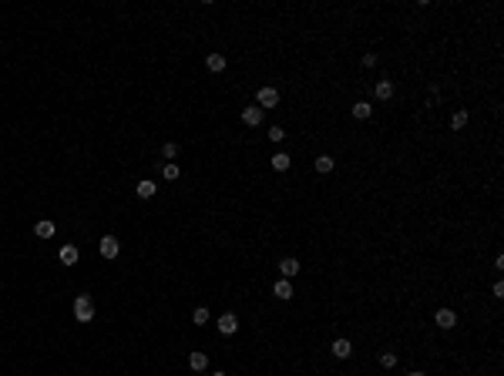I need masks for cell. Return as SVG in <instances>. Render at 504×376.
Masks as SVG:
<instances>
[{
    "label": "cell",
    "mask_w": 504,
    "mask_h": 376,
    "mask_svg": "<svg viewBox=\"0 0 504 376\" xmlns=\"http://www.w3.org/2000/svg\"><path fill=\"white\" fill-rule=\"evenodd\" d=\"M74 316H77V322H91L94 319V302H91V296H77V299H74Z\"/></svg>",
    "instance_id": "1"
},
{
    "label": "cell",
    "mask_w": 504,
    "mask_h": 376,
    "mask_svg": "<svg viewBox=\"0 0 504 376\" xmlns=\"http://www.w3.org/2000/svg\"><path fill=\"white\" fill-rule=\"evenodd\" d=\"M256 101H259V108H276L279 104V91L276 88H259Z\"/></svg>",
    "instance_id": "2"
},
{
    "label": "cell",
    "mask_w": 504,
    "mask_h": 376,
    "mask_svg": "<svg viewBox=\"0 0 504 376\" xmlns=\"http://www.w3.org/2000/svg\"><path fill=\"white\" fill-rule=\"evenodd\" d=\"M215 326H219V333H225V336H232V333H235V329H239V319H235V316H232V313H222V316H219V322H215Z\"/></svg>",
    "instance_id": "3"
},
{
    "label": "cell",
    "mask_w": 504,
    "mask_h": 376,
    "mask_svg": "<svg viewBox=\"0 0 504 376\" xmlns=\"http://www.w3.org/2000/svg\"><path fill=\"white\" fill-rule=\"evenodd\" d=\"M98 249H101V255H104V259H114V255H118V249H121V245H118V239H114V235H104V239H101V245H98Z\"/></svg>",
    "instance_id": "4"
},
{
    "label": "cell",
    "mask_w": 504,
    "mask_h": 376,
    "mask_svg": "<svg viewBox=\"0 0 504 376\" xmlns=\"http://www.w3.org/2000/svg\"><path fill=\"white\" fill-rule=\"evenodd\" d=\"M434 322H437L440 329H454V326H457V316H454L450 309H440V313L434 316Z\"/></svg>",
    "instance_id": "5"
},
{
    "label": "cell",
    "mask_w": 504,
    "mask_h": 376,
    "mask_svg": "<svg viewBox=\"0 0 504 376\" xmlns=\"http://www.w3.org/2000/svg\"><path fill=\"white\" fill-rule=\"evenodd\" d=\"M350 353H353L350 339H336V343H333V356L336 359H350Z\"/></svg>",
    "instance_id": "6"
},
{
    "label": "cell",
    "mask_w": 504,
    "mask_h": 376,
    "mask_svg": "<svg viewBox=\"0 0 504 376\" xmlns=\"http://www.w3.org/2000/svg\"><path fill=\"white\" fill-rule=\"evenodd\" d=\"M205 67L212 71V74H222V71H225V57L222 54H208L205 57Z\"/></svg>",
    "instance_id": "7"
},
{
    "label": "cell",
    "mask_w": 504,
    "mask_h": 376,
    "mask_svg": "<svg viewBox=\"0 0 504 376\" xmlns=\"http://www.w3.org/2000/svg\"><path fill=\"white\" fill-rule=\"evenodd\" d=\"M242 121L249 125V128L262 125V108H245V111H242Z\"/></svg>",
    "instance_id": "8"
},
{
    "label": "cell",
    "mask_w": 504,
    "mask_h": 376,
    "mask_svg": "<svg viewBox=\"0 0 504 376\" xmlns=\"http://www.w3.org/2000/svg\"><path fill=\"white\" fill-rule=\"evenodd\" d=\"M272 292H276V299H293V285H289V279H279L276 285H272Z\"/></svg>",
    "instance_id": "9"
},
{
    "label": "cell",
    "mask_w": 504,
    "mask_h": 376,
    "mask_svg": "<svg viewBox=\"0 0 504 376\" xmlns=\"http://www.w3.org/2000/svg\"><path fill=\"white\" fill-rule=\"evenodd\" d=\"M279 272H282V279H293V276L299 272V262H296V259H282V262H279Z\"/></svg>",
    "instance_id": "10"
},
{
    "label": "cell",
    "mask_w": 504,
    "mask_h": 376,
    "mask_svg": "<svg viewBox=\"0 0 504 376\" xmlns=\"http://www.w3.org/2000/svg\"><path fill=\"white\" fill-rule=\"evenodd\" d=\"M188 366H192L195 373H202V370L208 366V356L205 353H192V356H188Z\"/></svg>",
    "instance_id": "11"
},
{
    "label": "cell",
    "mask_w": 504,
    "mask_h": 376,
    "mask_svg": "<svg viewBox=\"0 0 504 376\" xmlns=\"http://www.w3.org/2000/svg\"><path fill=\"white\" fill-rule=\"evenodd\" d=\"M134 191H138V198H151V195H155V191H158V185H155V182H148V178H145V182H138V188H134Z\"/></svg>",
    "instance_id": "12"
},
{
    "label": "cell",
    "mask_w": 504,
    "mask_h": 376,
    "mask_svg": "<svg viewBox=\"0 0 504 376\" xmlns=\"http://www.w3.org/2000/svg\"><path fill=\"white\" fill-rule=\"evenodd\" d=\"M376 97H380V101H390V97H393V84H390V81H376Z\"/></svg>",
    "instance_id": "13"
},
{
    "label": "cell",
    "mask_w": 504,
    "mask_h": 376,
    "mask_svg": "<svg viewBox=\"0 0 504 376\" xmlns=\"http://www.w3.org/2000/svg\"><path fill=\"white\" fill-rule=\"evenodd\" d=\"M313 168H316L319 175H326V171H333V158H330V155H319L316 161H313Z\"/></svg>",
    "instance_id": "14"
},
{
    "label": "cell",
    "mask_w": 504,
    "mask_h": 376,
    "mask_svg": "<svg viewBox=\"0 0 504 376\" xmlns=\"http://www.w3.org/2000/svg\"><path fill=\"white\" fill-rule=\"evenodd\" d=\"M370 114H373V108H370L367 101H356V104H353V118H360V121H367Z\"/></svg>",
    "instance_id": "15"
},
{
    "label": "cell",
    "mask_w": 504,
    "mask_h": 376,
    "mask_svg": "<svg viewBox=\"0 0 504 376\" xmlns=\"http://www.w3.org/2000/svg\"><path fill=\"white\" fill-rule=\"evenodd\" d=\"M34 232H37V239H51V235H54V222H47V219H44V222H37V225H34Z\"/></svg>",
    "instance_id": "16"
},
{
    "label": "cell",
    "mask_w": 504,
    "mask_h": 376,
    "mask_svg": "<svg viewBox=\"0 0 504 376\" xmlns=\"http://www.w3.org/2000/svg\"><path fill=\"white\" fill-rule=\"evenodd\" d=\"M61 262H64V265H74L77 262V249H74V245H64V249H61Z\"/></svg>",
    "instance_id": "17"
},
{
    "label": "cell",
    "mask_w": 504,
    "mask_h": 376,
    "mask_svg": "<svg viewBox=\"0 0 504 376\" xmlns=\"http://www.w3.org/2000/svg\"><path fill=\"white\" fill-rule=\"evenodd\" d=\"M269 161H272V168H276V171H286V168H289V155H286V151H279V155H272Z\"/></svg>",
    "instance_id": "18"
},
{
    "label": "cell",
    "mask_w": 504,
    "mask_h": 376,
    "mask_svg": "<svg viewBox=\"0 0 504 376\" xmlns=\"http://www.w3.org/2000/svg\"><path fill=\"white\" fill-rule=\"evenodd\" d=\"M162 175H165L168 182H175V178H178V175H182V171H178V165H175V161H168L165 168H162Z\"/></svg>",
    "instance_id": "19"
},
{
    "label": "cell",
    "mask_w": 504,
    "mask_h": 376,
    "mask_svg": "<svg viewBox=\"0 0 504 376\" xmlns=\"http://www.w3.org/2000/svg\"><path fill=\"white\" fill-rule=\"evenodd\" d=\"M464 125H467V111H457L454 118H450V128H454V131H457V128H464Z\"/></svg>",
    "instance_id": "20"
},
{
    "label": "cell",
    "mask_w": 504,
    "mask_h": 376,
    "mask_svg": "<svg viewBox=\"0 0 504 376\" xmlns=\"http://www.w3.org/2000/svg\"><path fill=\"white\" fill-rule=\"evenodd\" d=\"M192 319H195V326H205V322H208V309H195Z\"/></svg>",
    "instance_id": "21"
},
{
    "label": "cell",
    "mask_w": 504,
    "mask_h": 376,
    "mask_svg": "<svg viewBox=\"0 0 504 376\" xmlns=\"http://www.w3.org/2000/svg\"><path fill=\"white\" fill-rule=\"evenodd\" d=\"M380 366H383V370L397 366V353H383V356H380Z\"/></svg>",
    "instance_id": "22"
},
{
    "label": "cell",
    "mask_w": 504,
    "mask_h": 376,
    "mask_svg": "<svg viewBox=\"0 0 504 376\" xmlns=\"http://www.w3.org/2000/svg\"><path fill=\"white\" fill-rule=\"evenodd\" d=\"M162 155H165V158H175V155H178V145H171V141L162 145Z\"/></svg>",
    "instance_id": "23"
},
{
    "label": "cell",
    "mask_w": 504,
    "mask_h": 376,
    "mask_svg": "<svg viewBox=\"0 0 504 376\" xmlns=\"http://www.w3.org/2000/svg\"><path fill=\"white\" fill-rule=\"evenodd\" d=\"M282 138H286L282 128H269V141H282Z\"/></svg>",
    "instance_id": "24"
},
{
    "label": "cell",
    "mask_w": 504,
    "mask_h": 376,
    "mask_svg": "<svg viewBox=\"0 0 504 376\" xmlns=\"http://www.w3.org/2000/svg\"><path fill=\"white\" fill-rule=\"evenodd\" d=\"M376 64V54H363V67H373Z\"/></svg>",
    "instance_id": "25"
},
{
    "label": "cell",
    "mask_w": 504,
    "mask_h": 376,
    "mask_svg": "<svg viewBox=\"0 0 504 376\" xmlns=\"http://www.w3.org/2000/svg\"><path fill=\"white\" fill-rule=\"evenodd\" d=\"M410 376H424V373H420V370H413V373H410Z\"/></svg>",
    "instance_id": "26"
},
{
    "label": "cell",
    "mask_w": 504,
    "mask_h": 376,
    "mask_svg": "<svg viewBox=\"0 0 504 376\" xmlns=\"http://www.w3.org/2000/svg\"><path fill=\"white\" fill-rule=\"evenodd\" d=\"M212 376H225V373H212Z\"/></svg>",
    "instance_id": "27"
}]
</instances>
